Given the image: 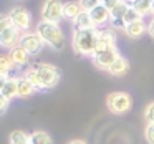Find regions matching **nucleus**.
<instances>
[{"label":"nucleus","mask_w":154,"mask_h":144,"mask_svg":"<svg viewBox=\"0 0 154 144\" xmlns=\"http://www.w3.org/2000/svg\"><path fill=\"white\" fill-rule=\"evenodd\" d=\"M68 144H88L86 141H83V139H73V141H70Z\"/></svg>","instance_id":"obj_33"},{"label":"nucleus","mask_w":154,"mask_h":144,"mask_svg":"<svg viewBox=\"0 0 154 144\" xmlns=\"http://www.w3.org/2000/svg\"><path fill=\"white\" fill-rule=\"evenodd\" d=\"M0 96L7 98L8 101L18 96V80H17V78H8V80H5L4 83H2V88H0Z\"/></svg>","instance_id":"obj_12"},{"label":"nucleus","mask_w":154,"mask_h":144,"mask_svg":"<svg viewBox=\"0 0 154 144\" xmlns=\"http://www.w3.org/2000/svg\"><path fill=\"white\" fill-rule=\"evenodd\" d=\"M126 35L129 38H139V37H143L144 35V32H146V23H144L143 20H139V22H134V23H129L126 27Z\"/></svg>","instance_id":"obj_18"},{"label":"nucleus","mask_w":154,"mask_h":144,"mask_svg":"<svg viewBox=\"0 0 154 144\" xmlns=\"http://www.w3.org/2000/svg\"><path fill=\"white\" fill-rule=\"evenodd\" d=\"M81 12H83V8L76 2H66L63 5V18H68V20H75Z\"/></svg>","instance_id":"obj_17"},{"label":"nucleus","mask_w":154,"mask_h":144,"mask_svg":"<svg viewBox=\"0 0 154 144\" xmlns=\"http://www.w3.org/2000/svg\"><path fill=\"white\" fill-rule=\"evenodd\" d=\"M131 5H128L124 0H121L119 4L111 10V23L114 28H121V30H126V23H124V17H126V12L129 10Z\"/></svg>","instance_id":"obj_10"},{"label":"nucleus","mask_w":154,"mask_h":144,"mask_svg":"<svg viewBox=\"0 0 154 144\" xmlns=\"http://www.w3.org/2000/svg\"><path fill=\"white\" fill-rule=\"evenodd\" d=\"M7 108H8V100L4 96H0V113L4 114L5 111H7Z\"/></svg>","instance_id":"obj_31"},{"label":"nucleus","mask_w":154,"mask_h":144,"mask_svg":"<svg viewBox=\"0 0 154 144\" xmlns=\"http://www.w3.org/2000/svg\"><path fill=\"white\" fill-rule=\"evenodd\" d=\"M10 27H15L14 22H12V18H10V15L2 17V20H0V32L5 30V28H10Z\"/></svg>","instance_id":"obj_29"},{"label":"nucleus","mask_w":154,"mask_h":144,"mask_svg":"<svg viewBox=\"0 0 154 144\" xmlns=\"http://www.w3.org/2000/svg\"><path fill=\"white\" fill-rule=\"evenodd\" d=\"M28 55L30 53H28L25 48H22L20 45H18V47L12 48L10 53H8V57H10V60L14 61L15 66H23V65L28 63Z\"/></svg>","instance_id":"obj_13"},{"label":"nucleus","mask_w":154,"mask_h":144,"mask_svg":"<svg viewBox=\"0 0 154 144\" xmlns=\"http://www.w3.org/2000/svg\"><path fill=\"white\" fill-rule=\"evenodd\" d=\"M23 78H27V80L30 81L35 88H37V91H43L42 83H40V80H38V75H37V71H35V68H28V70L23 73Z\"/></svg>","instance_id":"obj_24"},{"label":"nucleus","mask_w":154,"mask_h":144,"mask_svg":"<svg viewBox=\"0 0 154 144\" xmlns=\"http://www.w3.org/2000/svg\"><path fill=\"white\" fill-rule=\"evenodd\" d=\"M91 20H93L94 27H100V25H104L111 20V10L108 7H104L103 4H100L98 7H94L93 10L90 12Z\"/></svg>","instance_id":"obj_11"},{"label":"nucleus","mask_w":154,"mask_h":144,"mask_svg":"<svg viewBox=\"0 0 154 144\" xmlns=\"http://www.w3.org/2000/svg\"><path fill=\"white\" fill-rule=\"evenodd\" d=\"M45 41L42 40V37L35 32V33H23L20 40V47L25 48L30 55H37L38 51H42Z\"/></svg>","instance_id":"obj_7"},{"label":"nucleus","mask_w":154,"mask_h":144,"mask_svg":"<svg viewBox=\"0 0 154 144\" xmlns=\"http://www.w3.org/2000/svg\"><path fill=\"white\" fill-rule=\"evenodd\" d=\"M80 5L85 12H91L94 7L100 5V0H80Z\"/></svg>","instance_id":"obj_26"},{"label":"nucleus","mask_w":154,"mask_h":144,"mask_svg":"<svg viewBox=\"0 0 154 144\" xmlns=\"http://www.w3.org/2000/svg\"><path fill=\"white\" fill-rule=\"evenodd\" d=\"M33 68H35V71H37L38 80H40L43 90H51V88H55L60 83L61 71L58 70L57 66L48 65V63H38V65H35Z\"/></svg>","instance_id":"obj_3"},{"label":"nucleus","mask_w":154,"mask_h":144,"mask_svg":"<svg viewBox=\"0 0 154 144\" xmlns=\"http://www.w3.org/2000/svg\"><path fill=\"white\" fill-rule=\"evenodd\" d=\"M111 47H116V33L113 30H101L98 50H104V48H111Z\"/></svg>","instance_id":"obj_14"},{"label":"nucleus","mask_w":154,"mask_h":144,"mask_svg":"<svg viewBox=\"0 0 154 144\" xmlns=\"http://www.w3.org/2000/svg\"><path fill=\"white\" fill-rule=\"evenodd\" d=\"M106 104L113 114H124L131 109L133 106V100L128 93L124 91H114V93L108 94Z\"/></svg>","instance_id":"obj_4"},{"label":"nucleus","mask_w":154,"mask_h":144,"mask_svg":"<svg viewBox=\"0 0 154 144\" xmlns=\"http://www.w3.org/2000/svg\"><path fill=\"white\" fill-rule=\"evenodd\" d=\"M37 91V88L27 80V78H18V98H28Z\"/></svg>","instance_id":"obj_19"},{"label":"nucleus","mask_w":154,"mask_h":144,"mask_svg":"<svg viewBox=\"0 0 154 144\" xmlns=\"http://www.w3.org/2000/svg\"><path fill=\"white\" fill-rule=\"evenodd\" d=\"M14 66H15V65H14V61L10 60V57H8V55H4V57L0 58V75H2L4 81L8 80L7 75H8V71H10Z\"/></svg>","instance_id":"obj_23"},{"label":"nucleus","mask_w":154,"mask_h":144,"mask_svg":"<svg viewBox=\"0 0 154 144\" xmlns=\"http://www.w3.org/2000/svg\"><path fill=\"white\" fill-rule=\"evenodd\" d=\"M118 57H119V53H118L116 47L104 48V50H98L93 55V63L98 68H101V70H109V66L116 61Z\"/></svg>","instance_id":"obj_6"},{"label":"nucleus","mask_w":154,"mask_h":144,"mask_svg":"<svg viewBox=\"0 0 154 144\" xmlns=\"http://www.w3.org/2000/svg\"><path fill=\"white\" fill-rule=\"evenodd\" d=\"M73 27H75V30H86V28H93L94 23H93V20H91L90 12H85V10L81 12V14L73 20Z\"/></svg>","instance_id":"obj_16"},{"label":"nucleus","mask_w":154,"mask_h":144,"mask_svg":"<svg viewBox=\"0 0 154 144\" xmlns=\"http://www.w3.org/2000/svg\"><path fill=\"white\" fill-rule=\"evenodd\" d=\"M152 14H154V0H152Z\"/></svg>","instance_id":"obj_34"},{"label":"nucleus","mask_w":154,"mask_h":144,"mask_svg":"<svg viewBox=\"0 0 154 144\" xmlns=\"http://www.w3.org/2000/svg\"><path fill=\"white\" fill-rule=\"evenodd\" d=\"M139 20H143V15L137 14L133 7H129V10L126 12V17H124V23H126V27L129 23H134V22H139Z\"/></svg>","instance_id":"obj_25"},{"label":"nucleus","mask_w":154,"mask_h":144,"mask_svg":"<svg viewBox=\"0 0 154 144\" xmlns=\"http://www.w3.org/2000/svg\"><path fill=\"white\" fill-rule=\"evenodd\" d=\"M119 2H121V0H100V4H103L104 7H108L109 10H113V8L116 7Z\"/></svg>","instance_id":"obj_30"},{"label":"nucleus","mask_w":154,"mask_h":144,"mask_svg":"<svg viewBox=\"0 0 154 144\" xmlns=\"http://www.w3.org/2000/svg\"><path fill=\"white\" fill-rule=\"evenodd\" d=\"M144 137L149 144H154V123H147L146 129H144Z\"/></svg>","instance_id":"obj_27"},{"label":"nucleus","mask_w":154,"mask_h":144,"mask_svg":"<svg viewBox=\"0 0 154 144\" xmlns=\"http://www.w3.org/2000/svg\"><path fill=\"white\" fill-rule=\"evenodd\" d=\"M144 118H146L147 123H154V101L146 106V109H144Z\"/></svg>","instance_id":"obj_28"},{"label":"nucleus","mask_w":154,"mask_h":144,"mask_svg":"<svg viewBox=\"0 0 154 144\" xmlns=\"http://www.w3.org/2000/svg\"><path fill=\"white\" fill-rule=\"evenodd\" d=\"M37 33L42 37V40L51 47L53 50L61 51L65 48V35L61 32V28L58 27V23H50V22H43L37 25Z\"/></svg>","instance_id":"obj_2"},{"label":"nucleus","mask_w":154,"mask_h":144,"mask_svg":"<svg viewBox=\"0 0 154 144\" xmlns=\"http://www.w3.org/2000/svg\"><path fill=\"white\" fill-rule=\"evenodd\" d=\"M63 5L60 0H47L42 7V20L58 23L63 18Z\"/></svg>","instance_id":"obj_5"},{"label":"nucleus","mask_w":154,"mask_h":144,"mask_svg":"<svg viewBox=\"0 0 154 144\" xmlns=\"http://www.w3.org/2000/svg\"><path fill=\"white\" fill-rule=\"evenodd\" d=\"M100 43V32L96 28H86V30H75L73 32V50L76 55H85V57H93L98 50Z\"/></svg>","instance_id":"obj_1"},{"label":"nucleus","mask_w":154,"mask_h":144,"mask_svg":"<svg viewBox=\"0 0 154 144\" xmlns=\"http://www.w3.org/2000/svg\"><path fill=\"white\" fill-rule=\"evenodd\" d=\"M131 7L141 15H146L149 12H152V0H133Z\"/></svg>","instance_id":"obj_20"},{"label":"nucleus","mask_w":154,"mask_h":144,"mask_svg":"<svg viewBox=\"0 0 154 144\" xmlns=\"http://www.w3.org/2000/svg\"><path fill=\"white\" fill-rule=\"evenodd\" d=\"M20 40H22V35L17 27H10V28H5V30L0 32V45L4 48L12 50V48L20 45Z\"/></svg>","instance_id":"obj_9"},{"label":"nucleus","mask_w":154,"mask_h":144,"mask_svg":"<svg viewBox=\"0 0 154 144\" xmlns=\"http://www.w3.org/2000/svg\"><path fill=\"white\" fill-rule=\"evenodd\" d=\"M147 33H149L151 37L154 38V18H152V20H151V23L147 25Z\"/></svg>","instance_id":"obj_32"},{"label":"nucleus","mask_w":154,"mask_h":144,"mask_svg":"<svg viewBox=\"0 0 154 144\" xmlns=\"http://www.w3.org/2000/svg\"><path fill=\"white\" fill-rule=\"evenodd\" d=\"M128 70H129V61L124 57H118L116 61L111 65L108 71H109V75H113V76H123Z\"/></svg>","instance_id":"obj_15"},{"label":"nucleus","mask_w":154,"mask_h":144,"mask_svg":"<svg viewBox=\"0 0 154 144\" xmlns=\"http://www.w3.org/2000/svg\"><path fill=\"white\" fill-rule=\"evenodd\" d=\"M8 144H30V134L23 131H14L8 137Z\"/></svg>","instance_id":"obj_22"},{"label":"nucleus","mask_w":154,"mask_h":144,"mask_svg":"<svg viewBox=\"0 0 154 144\" xmlns=\"http://www.w3.org/2000/svg\"><path fill=\"white\" fill-rule=\"evenodd\" d=\"M10 18L12 22H14V25L18 28L20 32H25L28 30V27H30V22H32V17H30V12L27 10V8L23 7H15L10 10Z\"/></svg>","instance_id":"obj_8"},{"label":"nucleus","mask_w":154,"mask_h":144,"mask_svg":"<svg viewBox=\"0 0 154 144\" xmlns=\"http://www.w3.org/2000/svg\"><path fill=\"white\" fill-rule=\"evenodd\" d=\"M30 144H53V141L45 131H33L30 134Z\"/></svg>","instance_id":"obj_21"}]
</instances>
